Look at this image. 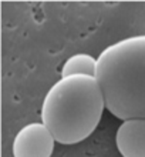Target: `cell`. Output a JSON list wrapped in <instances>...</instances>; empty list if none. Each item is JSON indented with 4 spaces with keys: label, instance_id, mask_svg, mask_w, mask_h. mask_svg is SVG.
<instances>
[{
    "label": "cell",
    "instance_id": "6da1fadb",
    "mask_svg": "<svg viewBox=\"0 0 145 157\" xmlns=\"http://www.w3.org/2000/svg\"><path fill=\"white\" fill-rule=\"evenodd\" d=\"M105 109L120 120L145 119V34L115 41L97 57Z\"/></svg>",
    "mask_w": 145,
    "mask_h": 157
},
{
    "label": "cell",
    "instance_id": "7a4b0ae2",
    "mask_svg": "<svg viewBox=\"0 0 145 157\" xmlns=\"http://www.w3.org/2000/svg\"><path fill=\"white\" fill-rule=\"evenodd\" d=\"M104 110L105 100L94 76L61 77L43 100L42 123L57 143L77 144L94 133Z\"/></svg>",
    "mask_w": 145,
    "mask_h": 157
},
{
    "label": "cell",
    "instance_id": "3957f363",
    "mask_svg": "<svg viewBox=\"0 0 145 157\" xmlns=\"http://www.w3.org/2000/svg\"><path fill=\"white\" fill-rule=\"evenodd\" d=\"M53 134L43 123H30L16 134L13 157H51L54 150Z\"/></svg>",
    "mask_w": 145,
    "mask_h": 157
},
{
    "label": "cell",
    "instance_id": "277c9868",
    "mask_svg": "<svg viewBox=\"0 0 145 157\" xmlns=\"http://www.w3.org/2000/svg\"><path fill=\"white\" fill-rule=\"evenodd\" d=\"M115 143L122 157H145V119L124 120L117 130Z\"/></svg>",
    "mask_w": 145,
    "mask_h": 157
},
{
    "label": "cell",
    "instance_id": "5b68a950",
    "mask_svg": "<svg viewBox=\"0 0 145 157\" xmlns=\"http://www.w3.org/2000/svg\"><path fill=\"white\" fill-rule=\"evenodd\" d=\"M97 71V59L87 53H77L68 57L63 64L61 77L70 76H94Z\"/></svg>",
    "mask_w": 145,
    "mask_h": 157
}]
</instances>
